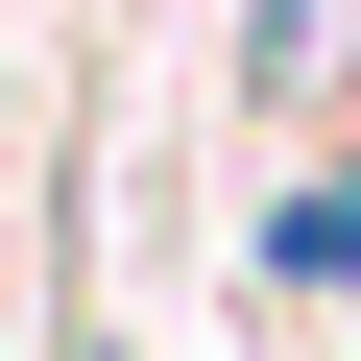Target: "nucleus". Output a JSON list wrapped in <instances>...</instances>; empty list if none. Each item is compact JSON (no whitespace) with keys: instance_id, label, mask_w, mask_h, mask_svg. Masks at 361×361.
I'll return each mask as SVG.
<instances>
[{"instance_id":"1","label":"nucleus","mask_w":361,"mask_h":361,"mask_svg":"<svg viewBox=\"0 0 361 361\" xmlns=\"http://www.w3.org/2000/svg\"><path fill=\"white\" fill-rule=\"evenodd\" d=\"M265 289H289V313H337V289H361V145H337L313 193L265 217Z\"/></svg>"},{"instance_id":"2","label":"nucleus","mask_w":361,"mask_h":361,"mask_svg":"<svg viewBox=\"0 0 361 361\" xmlns=\"http://www.w3.org/2000/svg\"><path fill=\"white\" fill-rule=\"evenodd\" d=\"M241 97H337V0H241Z\"/></svg>"}]
</instances>
